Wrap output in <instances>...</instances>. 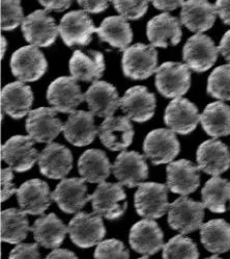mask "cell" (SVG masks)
I'll return each mask as SVG.
<instances>
[{"instance_id": "cell-1", "label": "cell", "mask_w": 230, "mask_h": 259, "mask_svg": "<svg viewBox=\"0 0 230 259\" xmlns=\"http://www.w3.org/2000/svg\"><path fill=\"white\" fill-rule=\"evenodd\" d=\"M123 72L133 80L150 77L158 69V51L155 46L137 43L128 47L123 54Z\"/></svg>"}, {"instance_id": "cell-2", "label": "cell", "mask_w": 230, "mask_h": 259, "mask_svg": "<svg viewBox=\"0 0 230 259\" xmlns=\"http://www.w3.org/2000/svg\"><path fill=\"white\" fill-rule=\"evenodd\" d=\"M10 66L16 78L23 82H33L44 76L48 62L37 46L28 45L13 53Z\"/></svg>"}, {"instance_id": "cell-3", "label": "cell", "mask_w": 230, "mask_h": 259, "mask_svg": "<svg viewBox=\"0 0 230 259\" xmlns=\"http://www.w3.org/2000/svg\"><path fill=\"white\" fill-rule=\"evenodd\" d=\"M204 208L203 203L183 196L169 205L168 224L182 234L194 232L203 224Z\"/></svg>"}, {"instance_id": "cell-4", "label": "cell", "mask_w": 230, "mask_h": 259, "mask_svg": "<svg viewBox=\"0 0 230 259\" xmlns=\"http://www.w3.org/2000/svg\"><path fill=\"white\" fill-rule=\"evenodd\" d=\"M168 187L157 182H142L134 196L137 213L145 219L162 218L169 209Z\"/></svg>"}, {"instance_id": "cell-5", "label": "cell", "mask_w": 230, "mask_h": 259, "mask_svg": "<svg viewBox=\"0 0 230 259\" xmlns=\"http://www.w3.org/2000/svg\"><path fill=\"white\" fill-rule=\"evenodd\" d=\"M102 218L95 212L77 213L68 226V233L72 242L83 249L91 248L101 243L106 234Z\"/></svg>"}, {"instance_id": "cell-6", "label": "cell", "mask_w": 230, "mask_h": 259, "mask_svg": "<svg viewBox=\"0 0 230 259\" xmlns=\"http://www.w3.org/2000/svg\"><path fill=\"white\" fill-rule=\"evenodd\" d=\"M122 183L102 182L90 196L93 212L107 220H117L127 210L128 203Z\"/></svg>"}, {"instance_id": "cell-7", "label": "cell", "mask_w": 230, "mask_h": 259, "mask_svg": "<svg viewBox=\"0 0 230 259\" xmlns=\"http://www.w3.org/2000/svg\"><path fill=\"white\" fill-rule=\"evenodd\" d=\"M156 87L166 98L184 96L191 87V71L187 64L166 62L158 67Z\"/></svg>"}, {"instance_id": "cell-8", "label": "cell", "mask_w": 230, "mask_h": 259, "mask_svg": "<svg viewBox=\"0 0 230 259\" xmlns=\"http://www.w3.org/2000/svg\"><path fill=\"white\" fill-rule=\"evenodd\" d=\"M219 49L206 34L196 33L186 42L183 49V59L191 70L203 73L217 62Z\"/></svg>"}, {"instance_id": "cell-9", "label": "cell", "mask_w": 230, "mask_h": 259, "mask_svg": "<svg viewBox=\"0 0 230 259\" xmlns=\"http://www.w3.org/2000/svg\"><path fill=\"white\" fill-rule=\"evenodd\" d=\"M21 28L29 44L43 48L54 44L60 33L59 26L46 10H37L26 16Z\"/></svg>"}, {"instance_id": "cell-10", "label": "cell", "mask_w": 230, "mask_h": 259, "mask_svg": "<svg viewBox=\"0 0 230 259\" xmlns=\"http://www.w3.org/2000/svg\"><path fill=\"white\" fill-rule=\"evenodd\" d=\"M180 150V142L171 129H155L146 136L143 142L145 156L156 165L171 162L179 155Z\"/></svg>"}, {"instance_id": "cell-11", "label": "cell", "mask_w": 230, "mask_h": 259, "mask_svg": "<svg viewBox=\"0 0 230 259\" xmlns=\"http://www.w3.org/2000/svg\"><path fill=\"white\" fill-rule=\"evenodd\" d=\"M77 81L74 77L63 76L48 87L47 100L57 113L72 114L85 100Z\"/></svg>"}, {"instance_id": "cell-12", "label": "cell", "mask_w": 230, "mask_h": 259, "mask_svg": "<svg viewBox=\"0 0 230 259\" xmlns=\"http://www.w3.org/2000/svg\"><path fill=\"white\" fill-rule=\"evenodd\" d=\"M63 131L64 124L53 107H38L27 115L26 132L35 143L50 144Z\"/></svg>"}, {"instance_id": "cell-13", "label": "cell", "mask_w": 230, "mask_h": 259, "mask_svg": "<svg viewBox=\"0 0 230 259\" xmlns=\"http://www.w3.org/2000/svg\"><path fill=\"white\" fill-rule=\"evenodd\" d=\"M59 29L63 41L69 47L88 45L92 40V33L97 32V28L84 10L66 14L61 20Z\"/></svg>"}, {"instance_id": "cell-14", "label": "cell", "mask_w": 230, "mask_h": 259, "mask_svg": "<svg viewBox=\"0 0 230 259\" xmlns=\"http://www.w3.org/2000/svg\"><path fill=\"white\" fill-rule=\"evenodd\" d=\"M35 143L29 136H14L2 146V158L14 171L23 173L30 170L38 159Z\"/></svg>"}, {"instance_id": "cell-15", "label": "cell", "mask_w": 230, "mask_h": 259, "mask_svg": "<svg viewBox=\"0 0 230 259\" xmlns=\"http://www.w3.org/2000/svg\"><path fill=\"white\" fill-rule=\"evenodd\" d=\"M200 116L197 106L186 98H175L166 107L165 124L176 134L186 136L194 132Z\"/></svg>"}, {"instance_id": "cell-16", "label": "cell", "mask_w": 230, "mask_h": 259, "mask_svg": "<svg viewBox=\"0 0 230 259\" xmlns=\"http://www.w3.org/2000/svg\"><path fill=\"white\" fill-rule=\"evenodd\" d=\"M157 106L156 96L143 85L132 87L121 99V108L127 117L137 123L150 120Z\"/></svg>"}, {"instance_id": "cell-17", "label": "cell", "mask_w": 230, "mask_h": 259, "mask_svg": "<svg viewBox=\"0 0 230 259\" xmlns=\"http://www.w3.org/2000/svg\"><path fill=\"white\" fill-rule=\"evenodd\" d=\"M129 242L135 252L150 256L164 248V234L155 221L144 218L132 226Z\"/></svg>"}, {"instance_id": "cell-18", "label": "cell", "mask_w": 230, "mask_h": 259, "mask_svg": "<svg viewBox=\"0 0 230 259\" xmlns=\"http://www.w3.org/2000/svg\"><path fill=\"white\" fill-rule=\"evenodd\" d=\"M112 171L120 183L130 189L139 186L148 177L145 156L136 151H123L115 159Z\"/></svg>"}, {"instance_id": "cell-19", "label": "cell", "mask_w": 230, "mask_h": 259, "mask_svg": "<svg viewBox=\"0 0 230 259\" xmlns=\"http://www.w3.org/2000/svg\"><path fill=\"white\" fill-rule=\"evenodd\" d=\"M83 178L62 179L52 193V199L66 213L79 212L88 201L90 196Z\"/></svg>"}, {"instance_id": "cell-20", "label": "cell", "mask_w": 230, "mask_h": 259, "mask_svg": "<svg viewBox=\"0 0 230 259\" xmlns=\"http://www.w3.org/2000/svg\"><path fill=\"white\" fill-rule=\"evenodd\" d=\"M16 194L20 208L32 215L43 214L50 207L53 200L49 186L41 179L24 182Z\"/></svg>"}, {"instance_id": "cell-21", "label": "cell", "mask_w": 230, "mask_h": 259, "mask_svg": "<svg viewBox=\"0 0 230 259\" xmlns=\"http://www.w3.org/2000/svg\"><path fill=\"white\" fill-rule=\"evenodd\" d=\"M146 34L150 44L155 47L176 46L182 40V22L168 13L157 15L148 21Z\"/></svg>"}, {"instance_id": "cell-22", "label": "cell", "mask_w": 230, "mask_h": 259, "mask_svg": "<svg viewBox=\"0 0 230 259\" xmlns=\"http://www.w3.org/2000/svg\"><path fill=\"white\" fill-rule=\"evenodd\" d=\"M199 170L198 165L187 159L170 162L166 169L168 189L182 196L194 193L200 184Z\"/></svg>"}, {"instance_id": "cell-23", "label": "cell", "mask_w": 230, "mask_h": 259, "mask_svg": "<svg viewBox=\"0 0 230 259\" xmlns=\"http://www.w3.org/2000/svg\"><path fill=\"white\" fill-rule=\"evenodd\" d=\"M90 112L100 118H110L121 106V99L115 87L107 81H95L84 94Z\"/></svg>"}, {"instance_id": "cell-24", "label": "cell", "mask_w": 230, "mask_h": 259, "mask_svg": "<svg viewBox=\"0 0 230 259\" xmlns=\"http://www.w3.org/2000/svg\"><path fill=\"white\" fill-rule=\"evenodd\" d=\"M41 173L51 179H64L73 168V155L64 145L50 143L38 155Z\"/></svg>"}, {"instance_id": "cell-25", "label": "cell", "mask_w": 230, "mask_h": 259, "mask_svg": "<svg viewBox=\"0 0 230 259\" xmlns=\"http://www.w3.org/2000/svg\"><path fill=\"white\" fill-rule=\"evenodd\" d=\"M196 159L198 168L204 173L219 176L230 168V152L228 147L219 140H207L200 144Z\"/></svg>"}, {"instance_id": "cell-26", "label": "cell", "mask_w": 230, "mask_h": 259, "mask_svg": "<svg viewBox=\"0 0 230 259\" xmlns=\"http://www.w3.org/2000/svg\"><path fill=\"white\" fill-rule=\"evenodd\" d=\"M98 129L102 144L111 151H124L133 142L134 128L127 116L107 118Z\"/></svg>"}, {"instance_id": "cell-27", "label": "cell", "mask_w": 230, "mask_h": 259, "mask_svg": "<svg viewBox=\"0 0 230 259\" xmlns=\"http://www.w3.org/2000/svg\"><path fill=\"white\" fill-rule=\"evenodd\" d=\"M72 77L78 81L95 82L105 71L104 55L95 50H76L69 63Z\"/></svg>"}, {"instance_id": "cell-28", "label": "cell", "mask_w": 230, "mask_h": 259, "mask_svg": "<svg viewBox=\"0 0 230 259\" xmlns=\"http://www.w3.org/2000/svg\"><path fill=\"white\" fill-rule=\"evenodd\" d=\"M217 11L207 0H187L182 6L181 22L189 30L201 33L213 27Z\"/></svg>"}, {"instance_id": "cell-29", "label": "cell", "mask_w": 230, "mask_h": 259, "mask_svg": "<svg viewBox=\"0 0 230 259\" xmlns=\"http://www.w3.org/2000/svg\"><path fill=\"white\" fill-rule=\"evenodd\" d=\"M91 112L75 110L70 114L64 124V136L68 142L77 147L91 144L99 135V129L94 125V118Z\"/></svg>"}, {"instance_id": "cell-30", "label": "cell", "mask_w": 230, "mask_h": 259, "mask_svg": "<svg viewBox=\"0 0 230 259\" xmlns=\"http://www.w3.org/2000/svg\"><path fill=\"white\" fill-rule=\"evenodd\" d=\"M33 103V93L23 81L7 84L2 91V107L13 119H22L29 114Z\"/></svg>"}, {"instance_id": "cell-31", "label": "cell", "mask_w": 230, "mask_h": 259, "mask_svg": "<svg viewBox=\"0 0 230 259\" xmlns=\"http://www.w3.org/2000/svg\"><path fill=\"white\" fill-rule=\"evenodd\" d=\"M34 240L46 249L59 248L66 238L68 228L55 213L42 214L31 227Z\"/></svg>"}, {"instance_id": "cell-32", "label": "cell", "mask_w": 230, "mask_h": 259, "mask_svg": "<svg viewBox=\"0 0 230 259\" xmlns=\"http://www.w3.org/2000/svg\"><path fill=\"white\" fill-rule=\"evenodd\" d=\"M112 165L106 153L100 149H88L79 158L78 171L89 183H102L111 173Z\"/></svg>"}, {"instance_id": "cell-33", "label": "cell", "mask_w": 230, "mask_h": 259, "mask_svg": "<svg viewBox=\"0 0 230 259\" xmlns=\"http://www.w3.org/2000/svg\"><path fill=\"white\" fill-rule=\"evenodd\" d=\"M97 33L101 41L125 51L133 40L132 28L124 17L110 16L102 21Z\"/></svg>"}, {"instance_id": "cell-34", "label": "cell", "mask_w": 230, "mask_h": 259, "mask_svg": "<svg viewBox=\"0 0 230 259\" xmlns=\"http://www.w3.org/2000/svg\"><path fill=\"white\" fill-rule=\"evenodd\" d=\"M203 131L210 137L220 138L230 135V106L222 101L209 103L200 116Z\"/></svg>"}, {"instance_id": "cell-35", "label": "cell", "mask_w": 230, "mask_h": 259, "mask_svg": "<svg viewBox=\"0 0 230 259\" xmlns=\"http://www.w3.org/2000/svg\"><path fill=\"white\" fill-rule=\"evenodd\" d=\"M203 247L210 253L222 254L230 250V224L222 219L208 221L200 228Z\"/></svg>"}, {"instance_id": "cell-36", "label": "cell", "mask_w": 230, "mask_h": 259, "mask_svg": "<svg viewBox=\"0 0 230 259\" xmlns=\"http://www.w3.org/2000/svg\"><path fill=\"white\" fill-rule=\"evenodd\" d=\"M21 208H9L2 211V242L20 244L31 231L29 221Z\"/></svg>"}, {"instance_id": "cell-37", "label": "cell", "mask_w": 230, "mask_h": 259, "mask_svg": "<svg viewBox=\"0 0 230 259\" xmlns=\"http://www.w3.org/2000/svg\"><path fill=\"white\" fill-rule=\"evenodd\" d=\"M201 197L205 208L216 213L225 212L226 203L230 202V181L213 176L203 187Z\"/></svg>"}, {"instance_id": "cell-38", "label": "cell", "mask_w": 230, "mask_h": 259, "mask_svg": "<svg viewBox=\"0 0 230 259\" xmlns=\"http://www.w3.org/2000/svg\"><path fill=\"white\" fill-rule=\"evenodd\" d=\"M207 94L221 101H230V64L217 67L207 79Z\"/></svg>"}, {"instance_id": "cell-39", "label": "cell", "mask_w": 230, "mask_h": 259, "mask_svg": "<svg viewBox=\"0 0 230 259\" xmlns=\"http://www.w3.org/2000/svg\"><path fill=\"white\" fill-rule=\"evenodd\" d=\"M163 258H198L199 252L196 244L183 234L172 237L164 245Z\"/></svg>"}, {"instance_id": "cell-40", "label": "cell", "mask_w": 230, "mask_h": 259, "mask_svg": "<svg viewBox=\"0 0 230 259\" xmlns=\"http://www.w3.org/2000/svg\"><path fill=\"white\" fill-rule=\"evenodd\" d=\"M25 19L21 0H2V29L11 31L22 25Z\"/></svg>"}, {"instance_id": "cell-41", "label": "cell", "mask_w": 230, "mask_h": 259, "mask_svg": "<svg viewBox=\"0 0 230 259\" xmlns=\"http://www.w3.org/2000/svg\"><path fill=\"white\" fill-rule=\"evenodd\" d=\"M115 10L127 20H138L148 9L150 0H111Z\"/></svg>"}, {"instance_id": "cell-42", "label": "cell", "mask_w": 230, "mask_h": 259, "mask_svg": "<svg viewBox=\"0 0 230 259\" xmlns=\"http://www.w3.org/2000/svg\"><path fill=\"white\" fill-rule=\"evenodd\" d=\"M94 258H129L130 253L119 239H106L98 244Z\"/></svg>"}, {"instance_id": "cell-43", "label": "cell", "mask_w": 230, "mask_h": 259, "mask_svg": "<svg viewBox=\"0 0 230 259\" xmlns=\"http://www.w3.org/2000/svg\"><path fill=\"white\" fill-rule=\"evenodd\" d=\"M12 170V168L2 169V183H0V186H2V202L7 201L18 191L13 182L14 174Z\"/></svg>"}, {"instance_id": "cell-44", "label": "cell", "mask_w": 230, "mask_h": 259, "mask_svg": "<svg viewBox=\"0 0 230 259\" xmlns=\"http://www.w3.org/2000/svg\"><path fill=\"white\" fill-rule=\"evenodd\" d=\"M10 258H41L38 244H19L11 251Z\"/></svg>"}, {"instance_id": "cell-45", "label": "cell", "mask_w": 230, "mask_h": 259, "mask_svg": "<svg viewBox=\"0 0 230 259\" xmlns=\"http://www.w3.org/2000/svg\"><path fill=\"white\" fill-rule=\"evenodd\" d=\"M110 0H77L78 5L87 13L100 14L109 7Z\"/></svg>"}, {"instance_id": "cell-46", "label": "cell", "mask_w": 230, "mask_h": 259, "mask_svg": "<svg viewBox=\"0 0 230 259\" xmlns=\"http://www.w3.org/2000/svg\"><path fill=\"white\" fill-rule=\"evenodd\" d=\"M38 3L48 12H64L68 10L72 4L73 0H38Z\"/></svg>"}, {"instance_id": "cell-47", "label": "cell", "mask_w": 230, "mask_h": 259, "mask_svg": "<svg viewBox=\"0 0 230 259\" xmlns=\"http://www.w3.org/2000/svg\"><path fill=\"white\" fill-rule=\"evenodd\" d=\"M215 8L222 22L230 25V0H217Z\"/></svg>"}, {"instance_id": "cell-48", "label": "cell", "mask_w": 230, "mask_h": 259, "mask_svg": "<svg viewBox=\"0 0 230 259\" xmlns=\"http://www.w3.org/2000/svg\"><path fill=\"white\" fill-rule=\"evenodd\" d=\"M152 6L160 11H175L184 5V0H150Z\"/></svg>"}, {"instance_id": "cell-49", "label": "cell", "mask_w": 230, "mask_h": 259, "mask_svg": "<svg viewBox=\"0 0 230 259\" xmlns=\"http://www.w3.org/2000/svg\"><path fill=\"white\" fill-rule=\"evenodd\" d=\"M218 49L222 57L230 64V29L222 36Z\"/></svg>"}, {"instance_id": "cell-50", "label": "cell", "mask_w": 230, "mask_h": 259, "mask_svg": "<svg viewBox=\"0 0 230 259\" xmlns=\"http://www.w3.org/2000/svg\"><path fill=\"white\" fill-rule=\"evenodd\" d=\"M48 259H53V258H73L76 259L77 255L67 249H54L50 254L47 256Z\"/></svg>"}, {"instance_id": "cell-51", "label": "cell", "mask_w": 230, "mask_h": 259, "mask_svg": "<svg viewBox=\"0 0 230 259\" xmlns=\"http://www.w3.org/2000/svg\"><path fill=\"white\" fill-rule=\"evenodd\" d=\"M7 45H8L7 39L5 38L4 35H2V59H4V57H5V53H6V50H7Z\"/></svg>"}]
</instances>
